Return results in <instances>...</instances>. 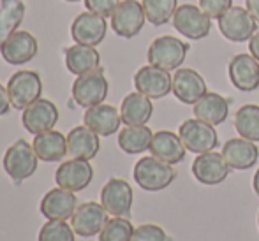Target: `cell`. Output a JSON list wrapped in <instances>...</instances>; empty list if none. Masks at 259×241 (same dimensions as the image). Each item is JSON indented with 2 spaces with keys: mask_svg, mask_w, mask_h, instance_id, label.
I'll use <instances>...</instances> for the list:
<instances>
[{
  "mask_svg": "<svg viewBox=\"0 0 259 241\" xmlns=\"http://www.w3.org/2000/svg\"><path fill=\"white\" fill-rule=\"evenodd\" d=\"M74 234L67 220H48L41 227L37 241H74Z\"/></svg>",
  "mask_w": 259,
  "mask_h": 241,
  "instance_id": "836d02e7",
  "label": "cell"
},
{
  "mask_svg": "<svg viewBox=\"0 0 259 241\" xmlns=\"http://www.w3.org/2000/svg\"><path fill=\"white\" fill-rule=\"evenodd\" d=\"M231 167L224 160L222 153L206 152L199 153L192 162V174L203 185H219L229 176Z\"/></svg>",
  "mask_w": 259,
  "mask_h": 241,
  "instance_id": "ac0fdd59",
  "label": "cell"
},
{
  "mask_svg": "<svg viewBox=\"0 0 259 241\" xmlns=\"http://www.w3.org/2000/svg\"><path fill=\"white\" fill-rule=\"evenodd\" d=\"M25 11L27 7L21 0H0V48L18 30Z\"/></svg>",
  "mask_w": 259,
  "mask_h": 241,
  "instance_id": "f546056e",
  "label": "cell"
},
{
  "mask_svg": "<svg viewBox=\"0 0 259 241\" xmlns=\"http://www.w3.org/2000/svg\"><path fill=\"white\" fill-rule=\"evenodd\" d=\"M118 0H85V7L90 13H96L103 18H111V14L115 13Z\"/></svg>",
  "mask_w": 259,
  "mask_h": 241,
  "instance_id": "8d00e7d4",
  "label": "cell"
},
{
  "mask_svg": "<svg viewBox=\"0 0 259 241\" xmlns=\"http://www.w3.org/2000/svg\"><path fill=\"white\" fill-rule=\"evenodd\" d=\"M65 2H81V0H65Z\"/></svg>",
  "mask_w": 259,
  "mask_h": 241,
  "instance_id": "b9f144b4",
  "label": "cell"
},
{
  "mask_svg": "<svg viewBox=\"0 0 259 241\" xmlns=\"http://www.w3.org/2000/svg\"><path fill=\"white\" fill-rule=\"evenodd\" d=\"M133 188L125 180L111 178L101 190V204L108 215L113 217H131V208H133Z\"/></svg>",
  "mask_w": 259,
  "mask_h": 241,
  "instance_id": "7c38bea8",
  "label": "cell"
},
{
  "mask_svg": "<svg viewBox=\"0 0 259 241\" xmlns=\"http://www.w3.org/2000/svg\"><path fill=\"white\" fill-rule=\"evenodd\" d=\"M109 83L104 76V69L99 67L76 78L72 83V99L78 106L89 109L92 106L103 104L108 97Z\"/></svg>",
  "mask_w": 259,
  "mask_h": 241,
  "instance_id": "277c9868",
  "label": "cell"
},
{
  "mask_svg": "<svg viewBox=\"0 0 259 241\" xmlns=\"http://www.w3.org/2000/svg\"><path fill=\"white\" fill-rule=\"evenodd\" d=\"M101 141L99 134H96L87 125H78L67 134V155L72 159L92 160L99 153Z\"/></svg>",
  "mask_w": 259,
  "mask_h": 241,
  "instance_id": "cb8c5ba5",
  "label": "cell"
},
{
  "mask_svg": "<svg viewBox=\"0 0 259 241\" xmlns=\"http://www.w3.org/2000/svg\"><path fill=\"white\" fill-rule=\"evenodd\" d=\"M217 21L221 34L231 42H245L257 32V21L254 16L238 6H233Z\"/></svg>",
  "mask_w": 259,
  "mask_h": 241,
  "instance_id": "9c48e42d",
  "label": "cell"
},
{
  "mask_svg": "<svg viewBox=\"0 0 259 241\" xmlns=\"http://www.w3.org/2000/svg\"><path fill=\"white\" fill-rule=\"evenodd\" d=\"M65 67L76 76L87 74L101 67V55L94 46L74 44L65 50Z\"/></svg>",
  "mask_w": 259,
  "mask_h": 241,
  "instance_id": "4316f807",
  "label": "cell"
},
{
  "mask_svg": "<svg viewBox=\"0 0 259 241\" xmlns=\"http://www.w3.org/2000/svg\"><path fill=\"white\" fill-rule=\"evenodd\" d=\"M222 157L231 169L245 171L256 166L259 159V148L252 141L235 137V139L226 141L222 146Z\"/></svg>",
  "mask_w": 259,
  "mask_h": 241,
  "instance_id": "7402d4cb",
  "label": "cell"
},
{
  "mask_svg": "<svg viewBox=\"0 0 259 241\" xmlns=\"http://www.w3.org/2000/svg\"><path fill=\"white\" fill-rule=\"evenodd\" d=\"M58 122V108L48 99H37L34 104H30L27 109H23L21 123L25 130L34 136L42 132L53 130V127Z\"/></svg>",
  "mask_w": 259,
  "mask_h": 241,
  "instance_id": "9a60e30c",
  "label": "cell"
},
{
  "mask_svg": "<svg viewBox=\"0 0 259 241\" xmlns=\"http://www.w3.org/2000/svg\"><path fill=\"white\" fill-rule=\"evenodd\" d=\"M94 180V167L89 160L71 159L67 162H62L55 173V181L58 187L71 192L85 190Z\"/></svg>",
  "mask_w": 259,
  "mask_h": 241,
  "instance_id": "5bb4252c",
  "label": "cell"
},
{
  "mask_svg": "<svg viewBox=\"0 0 259 241\" xmlns=\"http://www.w3.org/2000/svg\"><path fill=\"white\" fill-rule=\"evenodd\" d=\"M134 180L143 190L147 192H159L167 188L177 178L173 166L155 159L154 155L143 157L134 166Z\"/></svg>",
  "mask_w": 259,
  "mask_h": 241,
  "instance_id": "7a4b0ae2",
  "label": "cell"
},
{
  "mask_svg": "<svg viewBox=\"0 0 259 241\" xmlns=\"http://www.w3.org/2000/svg\"><path fill=\"white\" fill-rule=\"evenodd\" d=\"M11 109V99L7 93V86L0 85V116L7 115Z\"/></svg>",
  "mask_w": 259,
  "mask_h": 241,
  "instance_id": "74e56055",
  "label": "cell"
},
{
  "mask_svg": "<svg viewBox=\"0 0 259 241\" xmlns=\"http://www.w3.org/2000/svg\"><path fill=\"white\" fill-rule=\"evenodd\" d=\"M134 234V227L129 218L113 217L108 218L103 231L99 232V241H131Z\"/></svg>",
  "mask_w": 259,
  "mask_h": 241,
  "instance_id": "d6a6232c",
  "label": "cell"
},
{
  "mask_svg": "<svg viewBox=\"0 0 259 241\" xmlns=\"http://www.w3.org/2000/svg\"><path fill=\"white\" fill-rule=\"evenodd\" d=\"M257 225H259V215H257Z\"/></svg>",
  "mask_w": 259,
  "mask_h": 241,
  "instance_id": "7bdbcfd3",
  "label": "cell"
},
{
  "mask_svg": "<svg viewBox=\"0 0 259 241\" xmlns=\"http://www.w3.org/2000/svg\"><path fill=\"white\" fill-rule=\"evenodd\" d=\"M235 129L240 137L252 143L259 141V106L245 104L235 115Z\"/></svg>",
  "mask_w": 259,
  "mask_h": 241,
  "instance_id": "4dcf8cb0",
  "label": "cell"
},
{
  "mask_svg": "<svg viewBox=\"0 0 259 241\" xmlns=\"http://www.w3.org/2000/svg\"><path fill=\"white\" fill-rule=\"evenodd\" d=\"M152 113H154L152 99L140 92L125 95L120 106V116H122V123L125 125H147L148 120L152 118Z\"/></svg>",
  "mask_w": 259,
  "mask_h": 241,
  "instance_id": "484cf974",
  "label": "cell"
},
{
  "mask_svg": "<svg viewBox=\"0 0 259 241\" xmlns=\"http://www.w3.org/2000/svg\"><path fill=\"white\" fill-rule=\"evenodd\" d=\"M229 79L240 92H254L259 88V62L252 55L238 53L229 60Z\"/></svg>",
  "mask_w": 259,
  "mask_h": 241,
  "instance_id": "2e32d148",
  "label": "cell"
},
{
  "mask_svg": "<svg viewBox=\"0 0 259 241\" xmlns=\"http://www.w3.org/2000/svg\"><path fill=\"white\" fill-rule=\"evenodd\" d=\"M32 146L42 162H60L67 155V137L55 129L37 134Z\"/></svg>",
  "mask_w": 259,
  "mask_h": 241,
  "instance_id": "83f0119b",
  "label": "cell"
},
{
  "mask_svg": "<svg viewBox=\"0 0 259 241\" xmlns=\"http://www.w3.org/2000/svg\"><path fill=\"white\" fill-rule=\"evenodd\" d=\"M154 132L147 125H125L118 132V146L129 155H138L150 148Z\"/></svg>",
  "mask_w": 259,
  "mask_h": 241,
  "instance_id": "f1b7e54d",
  "label": "cell"
},
{
  "mask_svg": "<svg viewBox=\"0 0 259 241\" xmlns=\"http://www.w3.org/2000/svg\"><path fill=\"white\" fill-rule=\"evenodd\" d=\"M189 50L191 46L182 39H177L173 35H162V37H157L148 48V64L166 71H177L185 62Z\"/></svg>",
  "mask_w": 259,
  "mask_h": 241,
  "instance_id": "3957f363",
  "label": "cell"
},
{
  "mask_svg": "<svg viewBox=\"0 0 259 241\" xmlns=\"http://www.w3.org/2000/svg\"><path fill=\"white\" fill-rule=\"evenodd\" d=\"M148 152L155 157V159L162 160V162L169 164V166H177L185 159V152L187 148L182 143L180 136L171 130H159L152 137V143Z\"/></svg>",
  "mask_w": 259,
  "mask_h": 241,
  "instance_id": "603a6c76",
  "label": "cell"
},
{
  "mask_svg": "<svg viewBox=\"0 0 259 241\" xmlns=\"http://www.w3.org/2000/svg\"><path fill=\"white\" fill-rule=\"evenodd\" d=\"M249 51H250V55L259 62V30L249 39Z\"/></svg>",
  "mask_w": 259,
  "mask_h": 241,
  "instance_id": "f35d334b",
  "label": "cell"
},
{
  "mask_svg": "<svg viewBox=\"0 0 259 241\" xmlns=\"http://www.w3.org/2000/svg\"><path fill=\"white\" fill-rule=\"evenodd\" d=\"M131 241H171L162 227L155 224H145L134 229Z\"/></svg>",
  "mask_w": 259,
  "mask_h": 241,
  "instance_id": "e575fe53",
  "label": "cell"
},
{
  "mask_svg": "<svg viewBox=\"0 0 259 241\" xmlns=\"http://www.w3.org/2000/svg\"><path fill=\"white\" fill-rule=\"evenodd\" d=\"M245 9L254 16V20L259 23V0H245Z\"/></svg>",
  "mask_w": 259,
  "mask_h": 241,
  "instance_id": "ab89813d",
  "label": "cell"
},
{
  "mask_svg": "<svg viewBox=\"0 0 259 241\" xmlns=\"http://www.w3.org/2000/svg\"><path fill=\"white\" fill-rule=\"evenodd\" d=\"M108 222V211L101 203H83L76 208L74 215L71 217V227L81 238H92L99 234Z\"/></svg>",
  "mask_w": 259,
  "mask_h": 241,
  "instance_id": "8fae6325",
  "label": "cell"
},
{
  "mask_svg": "<svg viewBox=\"0 0 259 241\" xmlns=\"http://www.w3.org/2000/svg\"><path fill=\"white\" fill-rule=\"evenodd\" d=\"M143 11L147 21L154 27L166 25L173 20L175 11L178 9V0H143Z\"/></svg>",
  "mask_w": 259,
  "mask_h": 241,
  "instance_id": "1f68e13d",
  "label": "cell"
},
{
  "mask_svg": "<svg viewBox=\"0 0 259 241\" xmlns=\"http://www.w3.org/2000/svg\"><path fill=\"white\" fill-rule=\"evenodd\" d=\"M134 86L136 92L143 93L148 99H162L169 95L173 90V76L166 69L148 64L134 74Z\"/></svg>",
  "mask_w": 259,
  "mask_h": 241,
  "instance_id": "30bf717a",
  "label": "cell"
},
{
  "mask_svg": "<svg viewBox=\"0 0 259 241\" xmlns=\"http://www.w3.org/2000/svg\"><path fill=\"white\" fill-rule=\"evenodd\" d=\"M83 123L96 134L108 137L111 134L118 132L120 125H122V116H120V111L115 106L103 102V104L92 106V108L87 109L85 116H83Z\"/></svg>",
  "mask_w": 259,
  "mask_h": 241,
  "instance_id": "44dd1931",
  "label": "cell"
},
{
  "mask_svg": "<svg viewBox=\"0 0 259 241\" xmlns=\"http://www.w3.org/2000/svg\"><path fill=\"white\" fill-rule=\"evenodd\" d=\"M37 39L27 30H16L0 48L2 58L11 65H25L37 55Z\"/></svg>",
  "mask_w": 259,
  "mask_h": 241,
  "instance_id": "d6986e66",
  "label": "cell"
},
{
  "mask_svg": "<svg viewBox=\"0 0 259 241\" xmlns=\"http://www.w3.org/2000/svg\"><path fill=\"white\" fill-rule=\"evenodd\" d=\"M7 93L11 99V106L14 109H27L30 104H34L37 99H41L42 93V81L41 76L35 71H18L11 76L7 83Z\"/></svg>",
  "mask_w": 259,
  "mask_h": 241,
  "instance_id": "5b68a950",
  "label": "cell"
},
{
  "mask_svg": "<svg viewBox=\"0 0 259 241\" xmlns=\"http://www.w3.org/2000/svg\"><path fill=\"white\" fill-rule=\"evenodd\" d=\"M106 32H108V23L106 18L99 16L96 13H81L74 18L71 25V35L76 44L85 46H99L104 41Z\"/></svg>",
  "mask_w": 259,
  "mask_h": 241,
  "instance_id": "4fadbf2b",
  "label": "cell"
},
{
  "mask_svg": "<svg viewBox=\"0 0 259 241\" xmlns=\"http://www.w3.org/2000/svg\"><path fill=\"white\" fill-rule=\"evenodd\" d=\"M199 7L211 20H219L233 7V0H199Z\"/></svg>",
  "mask_w": 259,
  "mask_h": 241,
  "instance_id": "d590c367",
  "label": "cell"
},
{
  "mask_svg": "<svg viewBox=\"0 0 259 241\" xmlns=\"http://www.w3.org/2000/svg\"><path fill=\"white\" fill-rule=\"evenodd\" d=\"M111 28L118 37L133 39L143 28L147 16H145L143 4L138 0H122L111 14Z\"/></svg>",
  "mask_w": 259,
  "mask_h": 241,
  "instance_id": "52a82bcc",
  "label": "cell"
},
{
  "mask_svg": "<svg viewBox=\"0 0 259 241\" xmlns=\"http://www.w3.org/2000/svg\"><path fill=\"white\" fill-rule=\"evenodd\" d=\"M2 164L7 176L14 183H21L37 171L39 157L30 143H27L25 139H18L6 150Z\"/></svg>",
  "mask_w": 259,
  "mask_h": 241,
  "instance_id": "6da1fadb",
  "label": "cell"
},
{
  "mask_svg": "<svg viewBox=\"0 0 259 241\" xmlns=\"http://www.w3.org/2000/svg\"><path fill=\"white\" fill-rule=\"evenodd\" d=\"M171 92L180 102L194 106L208 90L205 78L198 71L189 67H180L173 74V90Z\"/></svg>",
  "mask_w": 259,
  "mask_h": 241,
  "instance_id": "e0dca14e",
  "label": "cell"
},
{
  "mask_svg": "<svg viewBox=\"0 0 259 241\" xmlns=\"http://www.w3.org/2000/svg\"><path fill=\"white\" fill-rule=\"evenodd\" d=\"M76 208H78L76 194L57 187L46 192L39 210H41L42 217L48 218V220H69L74 215Z\"/></svg>",
  "mask_w": 259,
  "mask_h": 241,
  "instance_id": "ffe728a7",
  "label": "cell"
},
{
  "mask_svg": "<svg viewBox=\"0 0 259 241\" xmlns=\"http://www.w3.org/2000/svg\"><path fill=\"white\" fill-rule=\"evenodd\" d=\"M182 143L187 148V152L192 153H206L213 152L219 146V136L213 125L203 122L199 118L185 120L178 129Z\"/></svg>",
  "mask_w": 259,
  "mask_h": 241,
  "instance_id": "8992f818",
  "label": "cell"
},
{
  "mask_svg": "<svg viewBox=\"0 0 259 241\" xmlns=\"http://www.w3.org/2000/svg\"><path fill=\"white\" fill-rule=\"evenodd\" d=\"M252 187H254V192H256V196L259 197V167H257L256 174H254V180H252Z\"/></svg>",
  "mask_w": 259,
  "mask_h": 241,
  "instance_id": "60d3db41",
  "label": "cell"
},
{
  "mask_svg": "<svg viewBox=\"0 0 259 241\" xmlns=\"http://www.w3.org/2000/svg\"><path fill=\"white\" fill-rule=\"evenodd\" d=\"M173 27L184 37L192 41H201L211 30V18L206 16L201 7L185 4L180 6L173 14Z\"/></svg>",
  "mask_w": 259,
  "mask_h": 241,
  "instance_id": "ba28073f",
  "label": "cell"
},
{
  "mask_svg": "<svg viewBox=\"0 0 259 241\" xmlns=\"http://www.w3.org/2000/svg\"><path fill=\"white\" fill-rule=\"evenodd\" d=\"M229 115V101L221 93L206 92L194 104V116L210 125L217 127L228 120Z\"/></svg>",
  "mask_w": 259,
  "mask_h": 241,
  "instance_id": "d4e9b609",
  "label": "cell"
}]
</instances>
